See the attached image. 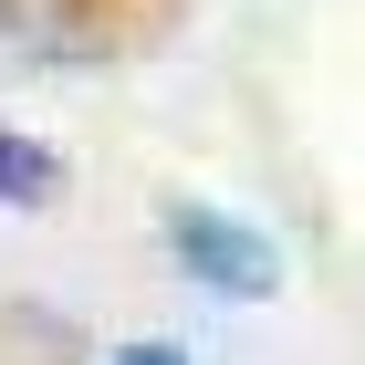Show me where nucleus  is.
<instances>
[{
  "label": "nucleus",
  "mask_w": 365,
  "mask_h": 365,
  "mask_svg": "<svg viewBox=\"0 0 365 365\" xmlns=\"http://www.w3.org/2000/svg\"><path fill=\"white\" fill-rule=\"evenodd\" d=\"M53 188H63V168H53L31 136H11V125H0V209H42Z\"/></svg>",
  "instance_id": "nucleus-3"
},
{
  "label": "nucleus",
  "mask_w": 365,
  "mask_h": 365,
  "mask_svg": "<svg viewBox=\"0 0 365 365\" xmlns=\"http://www.w3.org/2000/svg\"><path fill=\"white\" fill-rule=\"evenodd\" d=\"M0 31H21L42 63H84V11L73 0H0Z\"/></svg>",
  "instance_id": "nucleus-2"
},
{
  "label": "nucleus",
  "mask_w": 365,
  "mask_h": 365,
  "mask_svg": "<svg viewBox=\"0 0 365 365\" xmlns=\"http://www.w3.org/2000/svg\"><path fill=\"white\" fill-rule=\"evenodd\" d=\"M105 365H188V355H178V344H115Z\"/></svg>",
  "instance_id": "nucleus-4"
},
{
  "label": "nucleus",
  "mask_w": 365,
  "mask_h": 365,
  "mask_svg": "<svg viewBox=\"0 0 365 365\" xmlns=\"http://www.w3.org/2000/svg\"><path fill=\"white\" fill-rule=\"evenodd\" d=\"M168 261H178L188 282H209L220 303H272V292H282V251L261 240L251 220H230V209H209V198L168 209Z\"/></svg>",
  "instance_id": "nucleus-1"
}]
</instances>
